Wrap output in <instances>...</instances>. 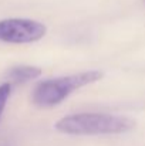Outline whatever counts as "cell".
<instances>
[{"mask_svg": "<svg viewBox=\"0 0 145 146\" xmlns=\"http://www.w3.org/2000/svg\"><path fill=\"white\" fill-rule=\"evenodd\" d=\"M11 84L7 81V82H3L0 84V119H1V115L4 112V108L9 102V98L11 94Z\"/></svg>", "mask_w": 145, "mask_h": 146, "instance_id": "5b68a950", "label": "cell"}, {"mask_svg": "<svg viewBox=\"0 0 145 146\" xmlns=\"http://www.w3.org/2000/svg\"><path fill=\"white\" fill-rule=\"evenodd\" d=\"M54 128L65 135L73 136H98L121 135L135 128V121L124 115L104 112H80L65 115L58 119Z\"/></svg>", "mask_w": 145, "mask_h": 146, "instance_id": "6da1fadb", "label": "cell"}, {"mask_svg": "<svg viewBox=\"0 0 145 146\" xmlns=\"http://www.w3.org/2000/svg\"><path fill=\"white\" fill-rule=\"evenodd\" d=\"M41 75V70L34 65H16L9 70L7 72V80L13 85L17 84H26L30 82Z\"/></svg>", "mask_w": 145, "mask_h": 146, "instance_id": "277c9868", "label": "cell"}, {"mask_svg": "<svg viewBox=\"0 0 145 146\" xmlns=\"http://www.w3.org/2000/svg\"><path fill=\"white\" fill-rule=\"evenodd\" d=\"M0 146H9L7 141L6 139H0Z\"/></svg>", "mask_w": 145, "mask_h": 146, "instance_id": "8992f818", "label": "cell"}, {"mask_svg": "<svg viewBox=\"0 0 145 146\" xmlns=\"http://www.w3.org/2000/svg\"><path fill=\"white\" fill-rule=\"evenodd\" d=\"M47 27L31 19H4L0 20V41L10 44H29L41 40Z\"/></svg>", "mask_w": 145, "mask_h": 146, "instance_id": "3957f363", "label": "cell"}, {"mask_svg": "<svg viewBox=\"0 0 145 146\" xmlns=\"http://www.w3.org/2000/svg\"><path fill=\"white\" fill-rule=\"evenodd\" d=\"M102 72L91 70V71H83L77 74L63 75L57 78H50L46 81H41L36 85L31 94V101L39 108H51L58 104H61L64 99L70 97L77 90L94 84L102 78Z\"/></svg>", "mask_w": 145, "mask_h": 146, "instance_id": "7a4b0ae2", "label": "cell"}]
</instances>
